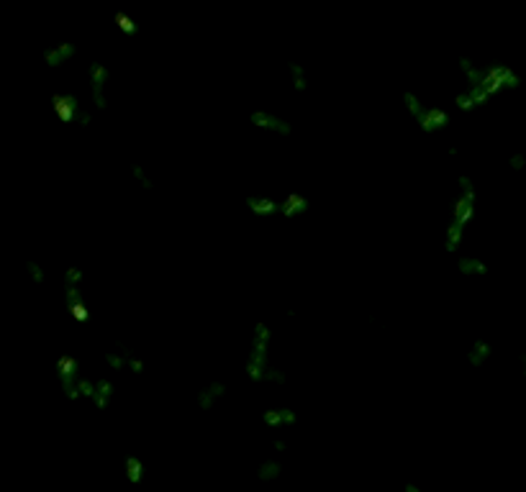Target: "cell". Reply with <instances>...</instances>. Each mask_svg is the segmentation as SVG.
I'll return each instance as SVG.
<instances>
[{
	"mask_svg": "<svg viewBox=\"0 0 526 492\" xmlns=\"http://www.w3.org/2000/svg\"><path fill=\"white\" fill-rule=\"evenodd\" d=\"M462 272H465V275H485L488 267L480 259H462Z\"/></svg>",
	"mask_w": 526,
	"mask_h": 492,
	"instance_id": "4fadbf2b",
	"label": "cell"
},
{
	"mask_svg": "<svg viewBox=\"0 0 526 492\" xmlns=\"http://www.w3.org/2000/svg\"><path fill=\"white\" fill-rule=\"evenodd\" d=\"M252 121H254L257 126L267 128V131H277V134H288L290 131L288 123L280 121V118H275V115H269V113H254L252 115Z\"/></svg>",
	"mask_w": 526,
	"mask_h": 492,
	"instance_id": "5b68a950",
	"label": "cell"
},
{
	"mask_svg": "<svg viewBox=\"0 0 526 492\" xmlns=\"http://www.w3.org/2000/svg\"><path fill=\"white\" fill-rule=\"evenodd\" d=\"M51 108H54V113H57L62 121H80L83 126L90 123V113H85V110L80 108V100H77L75 95H70V93H59V95L51 98Z\"/></svg>",
	"mask_w": 526,
	"mask_h": 492,
	"instance_id": "6da1fadb",
	"label": "cell"
},
{
	"mask_svg": "<svg viewBox=\"0 0 526 492\" xmlns=\"http://www.w3.org/2000/svg\"><path fill=\"white\" fill-rule=\"evenodd\" d=\"M262 421L267 423V426H272V429H277V426H293V423L298 421V416H295V410H290V408H272V410H264Z\"/></svg>",
	"mask_w": 526,
	"mask_h": 492,
	"instance_id": "277c9868",
	"label": "cell"
},
{
	"mask_svg": "<svg viewBox=\"0 0 526 492\" xmlns=\"http://www.w3.org/2000/svg\"><path fill=\"white\" fill-rule=\"evenodd\" d=\"M105 83H108V67L100 62H93L90 64V90H93V103L98 108L105 105V95H103Z\"/></svg>",
	"mask_w": 526,
	"mask_h": 492,
	"instance_id": "7a4b0ae2",
	"label": "cell"
},
{
	"mask_svg": "<svg viewBox=\"0 0 526 492\" xmlns=\"http://www.w3.org/2000/svg\"><path fill=\"white\" fill-rule=\"evenodd\" d=\"M403 492H421V487H418V485H413V482H408V485L403 487Z\"/></svg>",
	"mask_w": 526,
	"mask_h": 492,
	"instance_id": "e0dca14e",
	"label": "cell"
},
{
	"mask_svg": "<svg viewBox=\"0 0 526 492\" xmlns=\"http://www.w3.org/2000/svg\"><path fill=\"white\" fill-rule=\"evenodd\" d=\"M126 480L131 482V485H139V482L144 480V464H141V459H136V456H128L126 459Z\"/></svg>",
	"mask_w": 526,
	"mask_h": 492,
	"instance_id": "9c48e42d",
	"label": "cell"
},
{
	"mask_svg": "<svg viewBox=\"0 0 526 492\" xmlns=\"http://www.w3.org/2000/svg\"><path fill=\"white\" fill-rule=\"evenodd\" d=\"M26 272H29V277H31L36 285H41V282H44V269L38 267L36 262H26Z\"/></svg>",
	"mask_w": 526,
	"mask_h": 492,
	"instance_id": "5bb4252c",
	"label": "cell"
},
{
	"mask_svg": "<svg viewBox=\"0 0 526 492\" xmlns=\"http://www.w3.org/2000/svg\"><path fill=\"white\" fill-rule=\"evenodd\" d=\"M521 372H524V377H526V357L521 359Z\"/></svg>",
	"mask_w": 526,
	"mask_h": 492,
	"instance_id": "ac0fdd59",
	"label": "cell"
},
{
	"mask_svg": "<svg viewBox=\"0 0 526 492\" xmlns=\"http://www.w3.org/2000/svg\"><path fill=\"white\" fill-rule=\"evenodd\" d=\"M115 23H118V28H123L126 33L136 31V23H131V19H128V16H123V13H115Z\"/></svg>",
	"mask_w": 526,
	"mask_h": 492,
	"instance_id": "9a60e30c",
	"label": "cell"
},
{
	"mask_svg": "<svg viewBox=\"0 0 526 492\" xmlns=\"http://www.w3.org/2000/svg\"><path fill=\"white\" fill-rule=\"evenodd\" d=\"M524 164H526L524 154H513V157H511V169H516V172H519V169H524Z\"/></svg>",
	"mask_w": 526,
	"mask_h": 492,
	"instance_id": "2e32d148",
	"label": "cell"
},
{
	"mask_svg": "<svg viewBox=\"0 0 526 492\" xmlns=\"http://www.w3.org/2000/svg\"><path fill=\"white\" fill-rule=\"evenodd\" d=\"M110 395H113V384H110L108 380H98L96 390H93V397H90V400H93V403H96L98 408L103 410L105 405H108Z\"/></svg>",
	"mask_w": 526,
	"mask_h": 492,
	"instance_id": "8992f818",
	"label": "cell"
},
{
	"mask_svg": "<svg viewBox=\"0 0 526 492\" xmlns=\"http://www.w3.org/2000/svg\"><path fill=\"white\" fill-rule=\"evenodd\" d=\"M75 44H70V41H59V44L49 46V49L44 51V62L49 64V67H62L64 62H70L72 57H75Z\"/></svg>",
	"mask_w": 526,
	"mask_h": 492,
	"instance_id": "3957f363",
	"label": "cell"
},
{
	"mask_svg": "<svg viewBox=\"0 0 526 492\" xmlns=\"http://www.w3.org/2000/svg\"><path fill=\"white\" fill-rule=\"evenodd\" d=\"M488 357H490V346H488L485 341H478V344L470 349V362H473L475 367H480Z\"/></svg>",
	"mask_w": 526,
	"mask_h": 492,
	"instance_id": "30bf717a",
	"label": "cell"
},
{
	"mask_svg": "<svg viewBox=\"0 0 526 492\" xmlns=\"http://www.w3.org/2000/svg\"><path fill=\"white\" fill-rule=\"evenodd\" d=\"M282 474V464L277 459H264L262 464H259V469H257V477L262 482H272L277 480Z\"/></svg>",
	"mask_w": 526,
	"mask_h": 492,
	"instance_id": "52a82bcc",
	"label": "cell"
},
{
	"mask_svg": "<svg viewBox=\"0 0 526 492\" xmlns=\"http://www.w3.org/2000/svg\"><path fill=\"white\" fill-rule=\"evenodd\" d=\"M280 208H282V213H285V216H293V213H301V211H306V200H303V198H298V195H293V198H288V200H285V203H282Z\"/></svg>",
	"mask_w": 526,
	"mask_h": 492,
	"instance_id": "8fae6325",
	"label": "cell"
},
{
	"mask_svg": "<svg viewBox=\"0 0 526 492\" xmlns=\"http://www.w3.org/2000/svg\"><path fill=\"white\" fill-rule=\"evenodd\" d=\"M247 205H249L254 213H264V216L275 211V203H272V200H267V198H264V200L262 198H249V200H247Z\"/></svg>",
	"mask_w": 526,
	"mask_h": 492,
	"instance_id": "7c38bea8",
	"label": "cell"
},
{
	"mask_svg": "<svg viewBox=\"0 0 526 492\" xmlns=\"http://www.w3.org/2000/svg\"><path fill=\"white\" fill-rule=\"evenodd\" d=\"M224 392H226L224 384H221V382H213L211 387H208V390H203V392H200V395H198V405H200V408H203V410H208V408H211V405H213V400H216V397H221V395H224Z\"/></svg>",
	"mask_w": 526,
	"mask_h": 492,
	"instance_id": "ba28073f",
	"label": "cell"
}]
</instances>
